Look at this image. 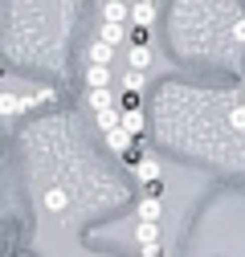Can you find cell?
I'll return each instance as SVG.
<instances>
[{
  "label": "cell",
  "mask_w": 245,
  "mask_h": 257,
  "mask_svg": "<svg viewBox=\"0 0 245 257\" xmlns=\"http://www.w3.org/2000/svg\"><path fill=\"white\" fill-rule=\"evenodd\" d=\"M122 126L135 135V139H143V126H147V118H143V110H122Z\"/></svg>",
  "instance_id": "30bf717a"
},
{
  "label": "cell",
  "mask_w": 245,
  "mask_h": 257,
  "mask_svg": "<svg viewBox=\"0 0 245 257\" xmlns=\"http://www.w3.org/2000/svg\"><path fill=\"white\" fill-rule=\"evenodd\" d=\"M122 37H127V29H122V25H106V21H102V29H98V41H106V45H118Z\"/></svg>",
  "instance_id": "5bb4252c"
},
{
  "label": "cell",
  "mask_w": 245,
  "mask_h": 257,
  "mask_svg": "<svg viewBox=\"0 0 245 257\" xmlns=\"http://www.w3.org/2000/svg\"><path fill=\"white\" fill-rule=\"evenodd\" d=\"M118 126H122V110H98V131L102 135L118 131Z\"/></svg>",
  "instance_id": "7c38bea8"
},
{
  "label": "cell",
  "mask_w": 245,
  "mask_h": 257,
  "mask_svg": "<svg viewBox=\"0 0 245 257\" xmlns=\"http://www.w3.org/2000/svg\"><path fill=\"white\" fill-rule=\"evenodd\" d=\"M147 86V74L143 70H127V74H122V90H131V94H139Z\"/></svg>",
  "instance_id": "9a60e30c"
},
{
  "label": "cell",
  "mask_w": 245,
  "mask_h": 257,
  "mask_svg": "<svg viewBox=\"0 0 245 257\" xmlns=\"http://www.w3.org/2000/svg\"><path fill=\"white\" fill-rule=\"evenodd\" d=\"M135 176H139L143 188H147V184H156V180H160V164L147 155V159H139V164H135Z\"/></svg>",
  "instance_id": "5b68a950"
},
{
  "label": "cell",
  "mask_w": 245,
  "mask_h": 257,
  "mask_svg": "<svg viewBox=\"0 0 245 257\" xmlns=\"http://www.w3.org/2000/svg\"><path fill=\"white\" fill-rule=\"evenodd\" d=\"M241 102H245V94H241Z\"/></svg>",
  "instance_id": "44dd1931"
},
{
  "label": "cell",
  "mask_w": 245,
  "mask_h": 257,
  "mask_svg": "<svg viewBox=\"0 0 245 257\" xmlns=\"http://www.w3.org/2000/svg\"><path fill=\"white\" fill-rule=\"evenodd\" d=\"M102 21L106 25H122V21H131V9L122 5V0H102Z\"/></svg>",
  "instance_id": "3957f363"
},
{
  "label": "cell",
  "mask_w": 245,
  "mask_h": 257,
  "mask_svg": "<svg viewBox=\"0 0 245 257\" xmlns=\"http://www.w3.org/2000/svg\"><path fill=\"white\" fill-rule=\"evenodd\" d=\"M41 204H45L49 212H66V204H70V196H66V192H61V188H49L45 196H41Z\"/></svg>",
  "instance_id": "9c48e42d"
},
{
  "label": "cell",
  "mask_w": 245,
  "mask_h": 257,
  "mask_svg": "<svg viewBox=\"0 0 245 257\" xmlns=\"http://www.w3.org/2000/svg\"><path fill=\"white\" fill-rule=\"evenodd\" d=\"M110 61H114V45H106V41L90 45V66H110Z\"/></svg>",
  "instance_id": "52a82bcc"
},
{
  "label": "cell",
  "mask_w": 245,
  "mask_h": 257,
  "mask_svg": "<svg viewBox=\"0 0 245 257\" xmlns=\"http://www.w3.org/2000/svg\"><path fill=\"white\" fill-rule=\"evenodd\" d=\"M90 106H94V114H98V110H114V94H110V86H106V90H90Z\"/></svg>",
  "instance_id": "4fadbf2b"
},
{
  "label": "cell",
  "mask_w": 245,
  "mask_h": 257,
  "mask_svg": "<svg viewBox=\"0 0 245 257\" xmlns=\"http://www.w3.org/2000/svg\"><path fill=\"white\" fill-rule=\"evenodd\" d=\"M229 126H233V131H245V102H237L229 110Z\"/></svg>",
  "instance_id": "2e32d148"
},
{
  "label": "cell",
  "mask_w": 245,
  "mask_h": 257,
  "mask_svg": "<svg viewBox=\"0 0 245 257\" xmlns=\"http://www.w3.org/2000/svg\"><path fill=\"white\" fill-rule=\"evenodd\" d=\"M131 25H135V29H151V25H156V5L135 0V5H131Z\"/></svg>",
  "instance_id": "277c9868"
},
{
  "label": "cell",
  "mask_w": 245,
  "mask_h": 257,
  "mask_svg": "<svg viewBox=\"0 0 245 257\" xmlns=\"http://www.w3.org/2000/svg\"><path fill=\"white\" fill-rule=\"evenodd\" d=\"M135 241H139V249L147 257H164V249H160V220H139L135 224Z\"/></svg>",
  "instance_id": "6da1fadb"
},
{
  "label": "cell",
  "mask_w": 245,
  "mask_h": 257,
  "mask_svg": "<svg viewBox=\"0 0 245 257\" xmlns=\"http://www.w3.org/2000/svg\"><path fill=\"white\" fill-rule=\"evenodd\" d=\"M102 139H106V147H110L114 155H122V159H127V155L139 147V143H135V135L127 131V126H118V131H110V135H102Z\"/></svg>",
  "instance_id": "7a4b0ae2"
},
{
  "label": "cell",
  "mask_w": 245,
  "mask_h": 257,
  "mask_svg": "<svg viewBox=\"0 0 245 257\" xmlns=\"http://www.w3.org/2000/svg\"><path fill=\"white\" fill-rule=\"evenodd\" d=\"M143 5H156V0H143Z\"/></svg>",
  "instance_id": "ffe728a7"
},
{
  "label": "cell",
  "mask_w": 245,
  "mask_h": 257,
  "mask_svg": "<svg viewBox=\"0 0 245 257\" xmlns=\"http://www.w3.org/2000/svg\"><path fill=\"white\" fill-rule=\"evenodd\" d=\"M147 196H156V200H160V196H164V180H156V184H147Z\"/></svg>",
  "instance_id": "d6986e66"
},
{
  "label": "cell",
  "mask_w": 245,
  "mask_h": 257,
  "mask_svg": "<svg viewBox=\"0 0 245 257\" xmlns=\"http://www.w3.org/2000/svg\"><path fill=\"white\" fill-rule=\"evenodd\" d=\"M131 45H151V29H131Z\"/></svg>",
  "instance_id": "e0dca14e"
},
{
  "label": "cell",
  "mask_w": 245,
  "mask_h": 257,
  "mask_svg": "<svg viewBox=\"0 0 245 257\" xmlns=\"http://www.w3.org/2000/svg\"><path fill=\"white\" fill-rule=\"evenodd\" d=\"M127 61H131V70H143L147 74L151 70V45H131V57Z\"/></svg>",
  "instance_id": "ba28073f"
},
{
  "label": "cell",
  "mask_w": 245,
  "mask_h": 257,
  "mask_svg": "<svg viewBox=\"0 0 245 257\" xmlns=\"http://www.w3.org/2000/svg\"><path fill=\"white\" fill-rule=\"evenodd\" d=\"M160 216H164V204L156 196H143L139 200V220H160Z\"/></svg>",
  "instance_id": "8fae6325"
},
{
  "label": "cell",
  "mask_w": 245,
  "mask_h": 257,
  "mask_svg": "<svg viewBox=\"0 0 245 257\" xmlns=\"http://www.w3.org/2000/svg\"><path fill=\"white\" fill-rule=\"evenodd\" d=\"M86 86L90 90H106L110 86V66H90L86 70Z\"/></svg>",
  "instance_id": "8992f818"
},
{
  "label": "cell",
  "mask_w": 245,
  "mask_h": 257,
  "mask_svg": "<svg viewBox=\"0 0 245 257\" xmlns=\"http://www.w3.org/2000/svg\"><path fill=\"white\" fill-rule=\"evenodd\" d=\"M233 41H237V45H245V21H237V25H233Z\"/></svg>",
  "instance_id": "ac0fdd59"
}]
</instances>
